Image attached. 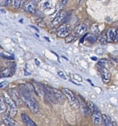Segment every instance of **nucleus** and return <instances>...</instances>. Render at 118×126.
<instances>
[{"mask_svg": "<svg viewBox=\"0 0 118 126\" xmlns=\"http://www.w3.org/2000/svg\"><path fill=\"white\" fill-rule=\"evenodd\" d=\"M21 97L23 100V102L28 107L33 113H36L39 111V105L35 98L33 97L31 94L30 91L27 87H20V90Z\"/></svg>", "mask_w": 118, "mask_h": 126, "instance_id": "1", "label": "nucleus"}, {"mask_svg": "<svg viewBox=\"0 0 118 126\" xmlns=\"http://www.w3.org/2000/svg\"><path fill=\"white\" fill-rule=\"evenodd\" d=\"M2 97H3L4 102L6 103L7 107L8 108V115L11 116L12 118L14 117L17 113V105L15 104L13 100L11 98L9 94L6 92H4L2 94Z\"/></svg>", "mask_w": 118, "mask_h": 126, "instance_id": "2", "label": "nucleus"}, {"mask_svg": "<svg viewBox=\"0 0 118 126\" xmlns=\"http://www.w3.org/2000/svg\"><path fill=\"white\" fill-rule=\"evenodd\" d=\"M61 91L65 94V97L68 98V100L70 104L74 108H78L79 107V103L77 100L75 98L72 91L67 88H63L61 89Z\"/></svg>", "mask_w": 118, "mask_h": 126, "instance_id": "3", "label": "nucleus"}, {"mask_svg": "<svg viewBox=\"0 0 118 126\" xmlns=\"http://www.w3.org/2000/svg\"><path fill=\"white\" fill-rule=\"evenodd\" d=\"M70 32V25L65 23L60 25L57 30V35L59 38H66Z\"/></svg>", "mask_w": 118, "mask_h": 126, "instance_id": "4", "label": "nucleus"}, {"mask_svg": "<svg viewBox=\"0 0 118 126\" xmlns=\"http://www.w3.org/2000/svg\"><path fill=\"white\" fill-rule=\"evenodd\" d=\"M91 113H92V121L93 124L96 126L101 125L103 122V118H102V114H101L99 109L97 108V106Z\"/></svg>", "mask_w": 118, "mask_h": 126, "instance_id": "5", "label": "nucleus"}, {"mask_svg": "<svg viewBox=\"0 0 118 126\" xmlns=\"http://www.w3.org/2000/svg\"><path fill=\"white\" fill-rule=\"evenodd\" d=\"M97 66L98 71L100 73L102 80L103 81V82H105V83H108L111 78V73L109 72V71L106 68L100 66V65H98V64L97 65Z\"/></svg>", "mask_w": 118, "mask_h": 126, "instance_id": "6", "label": "nucleus"}, {"mask_svg": "<svg viewBox=\"0 0 118 126\" xmlns=\"http://www.w3.org/2000/svg\"><path fill=\"white\" fill-rule=\"evenodd\" d=\"M9 95L11 97L17 106H21L22 105V100L21 95L14 89H10L8 91Z\"/></svg>", "mask_w": 118, "mask_h": 126, "instance_id": "7", "label": "nucleus"}, {"mask_svg": "<svg viewBox=\"0 0 118 126\" xmlns=\"http://www.w3.org/2000/svg\"><path fill=\"white\" fill-rule=\"evenodd\" d=\"M52 89L53 93H54V96H55L57 100L60 104H63L65 102L66 97H65V94L63 93L62 91H60V90L55 88H52Z\"/></svg>", "mask_w": 118, "mask_h": 126, "instance_id": "8", "label": "nucleus"}, {"mask_svg": "<svg viewBox=\"0 0 118 126\" xmlns=\"http://www.w3.org/2000/svg\"><path fill=\"white\" fill-rule=\"evenodd\" d=\"M14 69L11 67H3L1 68L0 72L1 78H9L11 77L13 75Z\"/></svg>", "mask_w": 118, "mask_h": 126, "instance_id": "9", "label": "nucleus"}, {"mask_svg": "<svg viewBox=\"0 0 118 126\" xmlns=\"http://www.w3.org/2000/svg\"><path fill=\"white\" fill-rule=\"evenodd\" d=\"M24 9L25 11L31 14H34L36 12V4L33 1H28L24 5Z\"/></svg>", "mask_w": 118, "mask_h": 126, "instance_id": "10", "label": "nucleus"}, {"mask_svg": "<svg viewBox=\"0 0 118 126\" xmlns=\"http://www.w3.org/2000/svg\"><path fill=\"white\" fill-rule=\"evenodd\" d=\"M2 121L6 125L9 126H18V123L14 120L11 116L9 115H4L2 116Z\"/></svg>", "mask_w": 118, "mask_h": 126, "instance_id": "11", "label": "nucleus"}, {"mask_svg": "<svg viewBox=\"0 0 118 126\" xmlns=\"http://www.w3.org/2000/svg\"><path fill=\"white\" fill-rule=\"evenodd\" d=\"M66 14L67 13H66V12L65 11H61V12H60V14H59L54 18V20L52 22V24L53 25H56L59 24L60 22H61V21L63 20L64 18H65V16H66Z\"/></svg>", "mask_w": 118, "mask_h": 126, "instance_id": "12", "label": "nucleus"}, {"mask_svg": "<svg viewBox=\"0 0 118 126\" xmlns=\"http://www.w3.org/2000/svg\"><path fill=\"white\" fill-rule=\"evenodd\" d=\"M79 35L75 32L74 33H70L65 38V42L66 43H71L76 41L78 38Z\"/></svg>", "mask_w": 118, "mask_h": 126, "instance_id": "13", "label": "nucleus"}, {"mask_svg": "<svg viewBox=\"0 0 118 126\" xmlns=\"http://www.w3.org/2000/svg\"><path fill=\"white\" fill-rule=\"evenodd\" d=\"M87 30V25L85 23H81V24L79 25L77 27L76 29V32L79 36L81 35H82L86 33V32Z\"/></svg>", "mask_w": 118, "mask_h": 126, "instance_id": "14", "label": "nucleus"}, {"mask_svg": "<svg viewBox=\"0 0 118 126\" xmlns=\"http://www.w3.org/2000/svg\"><path fill=\"white\" fill-rule=\"evenodd\" d=\"M115 34L116 32L113 29L109 28L107 30L106 32V36H107V41L109 43L114 41V38H115Z\"/></svg>", "mask_w": 118, "mask_h": 126, "instance_id": "15", "label": "nucleus"}, {"mask_svg": "<svg viewBox=\"0 0 118 126\" xmlns=\"http://www.w3.org/2000/svg\"><path fill=\"white\" fill-rule=\"evenodd\" d=\"M22 119L23 120V123L25 124V125L28 126H36V124L29 118L28 115L25 114H22Z\"/></svg>", "mask_w": 118, "mask_h": 126, "instance_id": "16", "label": "nucleus"}, {"mask_svg": "<svg viewBox=\"0 0 118 126\" xmlns=\"http://www.w3.org/2000/svg\"><path fill=\"white\" fill-rule=\"evenodd\" d=\"M98 41L101 44H104L106 43L107 41V36H106V32H103L101 33L100 35L98 36Z\"/></svg>", "mask_w": 118, "mask_h": 126, "instance_id": "17", "label": "nucleus"}, {"mask_svg": "<svg viewBox=\"0 0 118 126\" xmlns=\"http://www.w3.org/2000/svg\"><path fill=\"white\" fill-rule=\"evenodd\" d=\"M7 105H6V103L4 102L3 97H0V114L4 113L5 111L7 110Z\"/></svg>", "mask_w": 118, "mask_h": 126, "instance_id": "18", "label": "nucleus"}, {"mask_svg": "<svg viewBox=\"0 0 118 126\" xmlns=\"http://www.w3.org/2000/svg\"><path fill=\"white\" fill-rule=\"evenodd\" d=\"M87 34H86V40H87V41H88L90 43H93L98 39V35H97V34H94V33H92V34H88V36H87Z\"/></svg>", "mask_w": 118, "mask_h": 126, "instance_id": "19", "label": "nucleus"}, {"mask_svg": "<svg viewBox=\"0 0 118 126\" xmlns=\"http://www.w3.org/2000/svg\"><path fill=\"white\" fill-rule=\"evenodd\" d=\"M102 118H103V121L104 123V125L106 126L113 125L111 119V118L109 116L106 115V114H102Z\"/></svg>", "mask_w": 118, "mask_h": 126, "instance_id": "20", "label": "nucleus"}, {"mask_svg": "<svg viewBox=\"0 0 118 126\" xmlns=\"http://www.w3.org/2000/svg\"><path fill=\"white\" fill-rule=\"evenodd\" d=\"M109 63H110V62H109L108 60H106V59H101V60H100L99 61H98V63L97 64L100 65V66H104V67L106 68H107V67L109 65Z\"/></svg>", "mask_w": 118, "mask_h": 126, "instance_id": "21", "label": "nucleus"}, {"mask_svg": "<svg viewBox=\"0 0 118 126\" xmlns=\"http://www.w3.org/2000/svg\"><path fill=\"white\" fill-rule=\"evenodd\" d=\"M21 4L20 0H12V7L14 9H18Z\"/></svg>", "mask_w": 118, "mask_h": 126, "instance_id": "22", "label": "nucleus"}, {"mask_svg": "<svg viewBox=\"0 0 118 126\" xmlns=\"http://www.w3.org/2000/svg\"><path fill=\"white\" fill-rule=\"evenodd\" d=\"M37 23H38V25L39 27H41V28H45L46 27V25L45 23L44 22V21L43 20V19L42 18H38V20H37Z\"/></svg>", "mask_w": 118, "mask_h": 126, "instance_id": "23", "label": "nucleus"}, {"mask_svg": "<svg viewBox=\"0 0 118 126\" xmlns=\"http://www.w3.org/2000/svg\"><path fill=\"white\" fill-rule=\"evenodd\" d=\"M12 0H0V6H7L10 4Z\"/></svg>", "mask_w": 118, "mask_h": 126, "instance_id": "24", "label": "nucleus"}, {"mask_svg": "<svg viewBox=\"0 0 118 126\" xmlns=\"http://www.w3.org/2000/svg\"><path fill=\"white\" fill-rule=\"evenodd\" d=\"M91 30H92V33H94V34H97L98 32H99L98 26H97L96 24H94L92 25V28H91Z\"/></svg>", "mask_w": 118, "mask_h": 126, "instance_id": "25", "label": "nucleus"}, {"mask_svg": "<svg viewBox=\"0 0 118 126\" xmlns=\"http://www.w3.org/2000/svg\"><path fill=\"white\" fill-rule=\"evenodd\" d=\"M9 83L7 81H2V82H0V89H3L7 87L8 86Z\"/></svg>", "mask_w": 118, "mask_h": 126, "instance_id": "26", "label": "nucleus"}, {"mask_svg": "<svg viewBox=\"0 0 118 126\" xmlns=\"http://www.w3.org/2000/svg\"><path fill=\"white\" fill-rule=\"evenodd\" d=\"M58 75H59L61 78L65 80H66V76H65V74H64L63 72H62V71H59V72L58 73Z\"/></svg>", "mask_w": 118, "mask_h": 126, "instance_id": "27", "label": "nucleus"}, {"mask_svg": "<svg viewBox=\"0 0 118 126\" xmlns=\"http://www.w3.org/2000/svg\"><path fill=\"white\" fill-rule=\"evenodd\" d=\"M74 78L76 80H77V81H79V82H81L82 81V78L78 75H74Z\"/></svg>", "mask_w": 118, "mask_h": 126, "instance_id": "28", "label": "nucleus"}, {"mask_svg": "<svg viewBox=\"0 0 118 126\" xmlns=\"http://www.w3.org/2000/svg\"><path fill=\"white\" fill-rule=\"evenodd\" d=\"M114 42H118V27L116 31L115 38H114Z\"/></svg>", "mask_w": 118, "mask_h": 126, "instance_id": "29", "label": "nucleus"}, {"mask_svg": "<svg viewBox=\"0 0 118 126\" xmlns=\"http://www.w3.org/2000/svg\"><path fill=\"white\" fill-rule=\"evenodd\" d=\"M31 1H33V2H34V3H35L36 4L39 3V2H40L41 0H31Z\"/></svg>", "mask_w": 118, "mask_h": 126, "instance_id": "30", "label": "nucleus"}, {"mask_svg": "<svg viewBox=\"0 0 118 126\" xmlns=\"http://www.w3.org/2000/svg\"><path fill=\"white\" fill-rule=\"evenodd\" d=\"M30 27H32V28H34V30H36L37 32H39V30H38V28H36L35 27H34V26H30Z\"/></svg>", "mask_w": 118, "mask_h": 126, "instance_id": "31", "label": "nucleus"}, {"mask_svg": "<svg viewBox=\"0 0 118 126\" xmlns=\"http://www.w3.org/2000/svg\"><path fill=\"white\" fill-rule=\"evenodd\" d=\"M35 62H36V65H39V62H38V60H36V59H35Z\"/></svg>", "mask_w": 118, "mask_h": 126, "instance_id": "32", "label": "nucleus"}, {"mask_svg": "<svg viewBox=\"0 0 118 126\" xmlns=\"http://www.w3.org/2000/svg\"><path fill=\"white\" fill-rule=\"evenodd\" d=\"M0 48H1V46H0Z\"/></svg>", "mask_w": 118, "mask_h": 126, "instance_id": "33", "label": "nucleus"}]
</instances>
